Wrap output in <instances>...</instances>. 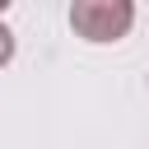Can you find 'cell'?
<instances>
[{
    "instance_id": "cell-2",
    "label": "cell",
    "mask_w": 149,
    "mask_h": 149,
    "mask_svg": "<svg viewBox=\"0 0 149 149\" xmlns=\"http://www.w3.org/2000/svg\"><path fill=\"white\" fill-rule=\"evenodd\" d=\"M9 56H14V33L0 23V65H9Z\"/></svg>"
},
{
    "instance_id": "cell-3",
    "label": "cell",
    "mask_w": 149,
    "mask_h": 149,
    "mask_svg": "<svg viewBox=\"0 0 149 149\" xmlns=\"http://www.w3.org/2000/svg\"><path fill=\"white\" fill-rule=\"evenodd\" d=\"M0 9H5V0H0Z\"/></svg>"
},
{
    "instance_id": "cell-1",
    "label": "cell",
    "mask_w": 149,
    "mask_h": 149,
    "mask_svg": "<svg viewBox=\"0 0 149 149\" xmlns=\"http://www.w3.org/2000/svg\"><path fill=\"white\" fill-rule=\"evenodd\" d=\"M135 23L130 0H74L70 5V28L84 42H121Z\"/></svg>"
}]
</instances>
